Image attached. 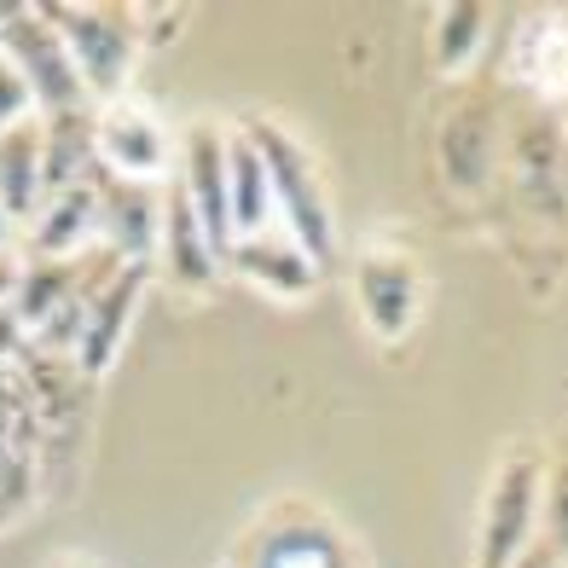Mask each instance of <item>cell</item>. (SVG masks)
<instances>
[{
    "label": "cell",
    "mask_w": 568,
    "mask_h": 568,
    "mask_svg": "<svg viewBox=\"0 0 568 568\" xmlns=\"http://www.w3.org/2000/svg\"><path fill=\"white\" fill-rule=\"evenodd\" d=\"M244 134L255 140V151H262V163H267L278 226L291 232L307 262L325 273L331 262H337V221H331V197H325V174L314 163V151H307L291 128L262 122V116L244 122Z\"/></svg>",
    "instance_id": "obj_1"
},
{
    "label": "cell",
    "mask_w": 568,
    "mask_h": 568,
    "mask_svg": "<svg viewBox=\"0 0 568 568\" xmlns=\"http://www.w3.org/2000/svg\"><path fill=\"white\" fill-rule=\"evenodd\" d=\"M539 505H546V458L534 447L499 453L476 516V568H510L539 539Z\"/></svg>",
    "instance_id": "obj_2"
},
{
    "label": "cell",
    "mask_w": 568,
    "mask_h": 568,
    "mask_svg": "<svg viewBox=\"0 0 568 568\" xmlns=\"http://www.w3.org/2000/svg\"><path fill=\"white\" fill-rule=\"evenodd\" d=\"M53 30L70 47V64L82 75V93L93 99H122L128 75L140 64V30L134 7H47Z\"/></svg>",
    "instance_id": "obj_3"
},
{
    "label": "cell",
    "mask_w": 568,
    "mask_h": 568,
    "mask_svg": "<svg viewBox=\"0 0 568 568\" xmlns=\"http://www.w3.org/2000/svg\"><path fill=\"white\" fill-rule=\"evenodd\" d=\"M180 145L169 134V122L145 105V99H111L93 111V169L111 180H134V186H158L174 180Z\"/></svg>",
    "instance_id": "obj_4"
},
{
    "label": "cell",
    "mask_w": 568,
    "mask_h": 568,
    "mask_svg": "<svg viewBox=\"0 0 568 568\" xmlns=\"http://www.w3.org/2000/svg\"><path fill=\"white\" fill-rule=\"evenodd\" d=\"M0 53H7L18 64V75L30 82L41 116H59V111H82L88 105L82 75H75L70 47L53 30L47 7H0Z\"/></svg>",
    "instance_id": "obj_5"
},
{
    "label": "cell",
    "mask_w": 568,
    "mask_h": 568,
    "mask_svg": "<svg viewBox=\"0 0 568 568\" xmlns=\"http://www.w3.org/2000/svg\"><path fill=\"white\" fill-rule=\"evenodd\" d=\"M354 296H359V320H366L377 343L412 337L418 307H424V267L412 255V244L389 239V232L372 239L354 262Z\"/></svg>",
    "instance_id": "obj_6"
},
{
    "label": "cell",
    "mask_w": 568,
    "mask_h": 568,
    "mask_svg": "<svg viewBox=\"0 0 568 568\" xmlns=\"http://www.w3.org/2000/svg\"><path fill=\"white\" fill-rule=\"evenodd\" d=\"M505 174H510L516 197H523L539 221H551L568 203V151H562L557 111L528 105V116L516 122L510 140H505Z\"/></svg>",
    "instance_id": "obj_7"
},
{
    "label": "cell",
    "mask_w": 568,
    "mask_h": 568,
    "mask_svg": "<svg viewBox=\"0 0 568 568\" xmlns=\"http://www.w3.org/2000/svg\"><path fill=\"white\" fill-rule=\"evenodd\" d=\"M174 186L180 197L192 203V215L203 226V239L215 244V255L226 262L239 232H232V210H226V128L221 122H192L186 140H180V158H174Z\"/></svg>",
    "instance_id": "obj_8"
},
{
    "label": "cell",
    "mask_w": 568,
    "mask_h": 568,
    "mask_svg": "<svg viewBox=\"0 0 568 568\" xmlns=\"http://www.w3.org/2000/svg\"><path fill=\"white\" fill-rule=\"evenodd\" d=\"M505 151L499 134V116H494V99L476 93V88H458L453 93V116L442 122V169H447V186L453 192H481L494 180V163Z\"/></svg>",
    "instance_id": "obj_9"
},
{
    "label": "cell",
    "mask_w": 568,
    "mask_h": 568,
    "mask_svg": "<svg viewBox=\"0 0 568 568\" xmlns=\"http://www.w3.org/2000/svg\"><path fill=\"white\" fill-rule=\"evenodd\" d=\"M510 82L523 88L534 105H568V12H528L516 18L510 36Z\"/></svg>",
    "instance_id": "obj_10"
},
{
    "label": "cell",
    "mask_w": 568,
    "mask_h": 568,
    "mask_svg": "<svg viewBox=\"0 0 568 568\" xmlns=\"http://www.w3.org/2000/svg\"><path fill=\"white\" fill-rule=\"evenodd\" d=\"M145 278H151V262H122V267L93 291L88 320H82V337H75V348H70V366L82 372V377H99V372L116 359L128 325H134V307H140V296H145Z\"/></svg>",
    "instance_id": "obj_11"
},
{
    "label": "cell",
    "mask_w": 568,
    "mask_h": 568,
    "mask_svg": "<svg viewBox=\"0 0 568 568\" xmlns=\"http://www.w3.org/2000/svg\"><path fill=\"white\" fill-rule=\"evenodd\" d=\"M226 267L239 273V278H250L255 291L273 296V302H307V296H314V284L325 278V273H320L314 262H307L302 244H296L278 221H273L267 232H250V239L232 244Z\"/></svg>",
    "instance_id": "obj_12"
},
{
    "label": "cell",
    "mask_w": 568,
    "mask_h": 568,
    "mask_svg": "<svg viewBox=\"0 0 568 568\" xmlns=\"http://www.w3.org/2000/svg\"><path fill=\"white\" fill-rule=\"evenodd\" d=\"M158 262H163V273H169L174 291H186V296L215 291V278L226 273V262L215 255V244L203 239V226H197V215H192V203L180 197L174 180L163 186V215H158Z\"/></svg>",
    "instance_id": "obj_13"
},
{
    "label": "cell",
    "mask_w": 568,
    "mask_h": 568,
    "mask_svg": "<svg viewBox=\"0 0 568 568\" xmlns=\"http://www.w3.org/2000/svg\"><path fill=\"white\" fill-rule=\"evenodd\" d=\"M99 180V239L116 262H151L158 255V215H163V197L151 186H134V180H111V174H93Z\"/></svg>",
    "instance_id": "obj_14"
},
{
    "label": "cell",
    "mask_w": 568,
    "mask_h": 568,
    "mask_svg": "<svg viewBox=\"0 0 568 568\" xmlns=\"http://www.w3.org/2000/svg\"><path fill=\"white\" fill-rule=\"evenodd\" d=\"M93 239H99V180H82V186H70V192L41 197V210L30 221L36 255H59V262L64 255H88Z\"/></svg>",
    "instance_id": "obj_15"
},
{
    "label": "cell",
    "mask_w": 568,
    "mask_h": 568,
    "mask_svg": "<svg viewBox=\"0 0 568 568\" xmlns=\"http://www.w3.org/2000/svg\"><path fill=\"white\" fill-rule=\"evenodd\" d=\"M226 210H232V232L250 239V232H267L278 215H273V180H267V163L255 140L239 128H226Z\"/></svg>",
    "instance_id": "obj_16"
},
{
    "label": "cell",
    "mask_w": 568,
    "mask_h": 568,
    "mask_svg": "<svg viewBox=\"0 0 568 568\" xmlns=\"http://www.w3.org/2000/svg\"><path fill=\"white\" fill-rule=\"evenodd\" d=\"M41 145H47L41 111L0 134V210L12 221H36L41 210Z\"/></svg>",
    "instance_id": "obj_17"
},
{
    "label": "cell",
    "mask_w": 568,
    "mask_h": 568,
    "mask_svg": "<svg viewBox=\"0 0 568 568\" xmlns=\"http://www.w3.org/2000/svg\"><path fill=\"white\" fill-rule=\"evenodd\" d=\"M47 128V145H41V197L70 192L93 180V111H59V116H41Z\"/></svg>",
    "instance_id": "obj_18"
},
{
    "label": "cell",
    "mask_w": 568,
    "mask_h": 568,
    "mask_svg": "<svg viewBox=\"0 0 568 568\" xmlns=\"http://www.w3.org/2000/svg\"><path fill=\"white\" fill-rule=\"evenodd\" d=\"M487 23H494V12L470 7V0H458V7H435V36H429L435 70H442V75H464V70H470L476 53L487 47Z\"/></svg>",
    "instance_id": "obj_19"
},
{
    "label": "cell",
    "mask_w": 568,
    "mask_h": 568,
    "mask_svg": "<svg viewBox=\"0 0 568 568\" xmlns=\"http://www.w3.org/2000/svg\"><path fill=\"white\" fill-rule=\"evenodd\" d=\"M250 568H343V551H337L331 534H320L314 523H302V528H278L267 546H255Z\"/></svg>",
    "instance_id": "obj_20"
},
{
    "label": "cell",
    "mask_w": 568,
    "mask_h": 568,
    "mask_svg": "<svg viewBox=\"0 0 568 568\" xmlns=\"http://www.w3.org/2000/svg\"><path fill=\"white\" fill-rule=\"evenodd\" d=\"M539 523H546L551 551L562 557V551H568V464L546 470V505H539Z\"/></svg>",
    "instance_id": "obj_21"
},
{
    "label": "cell",
    "mask_w": 568,
    "mask_h": 568,
    "mask_svg": "<svg viewBox=\"0 0 568 568\" xmlns=\"http://www.w3.org/2000/svg\"><path fill=\"white\" fill-rule=\"evenodd\" d=\"M23 116H36V93H30V82L18 75V64L0 53V134H7L12 122H23Z\"/></svg>",
    "instance_id": "obj_22"
},
{
    "label": "cell",
    "mask_w": 568,
    "mask_h": 568,
    "mask_svg": "<svg viewBox=\"0 0 568 568\" xmlns=\"http://www.w3.org/2000/svg\"><path fill=\"white\" fill-rule=\"evenodd\" d=\"M510 568H557V551H551V539H546V534H539V539H528V551L516 557Z\"/></svg>",
    "instance_id": "obj_23"
},
{
    "label": "cell",
    "mask_w": 568,
    "mask_h": 568,
    "mask_svg": "<svg viewBox=\"0 0 568 568\" xmlns=\"http://www.w3.org/2000/svg\"><path fill=\"white\" fill-rule=\"evenodd\" d=\"M12 291H18V262L0 255V307H12Z\"/></svg>",
    "instance_id": "obj_24"
},
{
    "label": "cell",
    "mask_w": 568,
    "mask_h": 568,
    "mask_svg": "<svg viewBox=\"0 0 568 568\" xmlns=\"http://www.w3.org/2000/svg\"><path fill=\"white\" fill-rule=\"evenodd\" d=\"M7 232H12V215H7V210H0V244H7Z\"/></svg>",
    "instance_id": "obj_25"
},
{
    "label": "cell",
    "mask_w": 568,
    "mask_h": 568,
    "mask_svg": "<svg viewBox=\"0 0 568 568\" xmlns=\"http://www.w3.org/2000/svg\"><path fill=\"white\" fill-rule=\"evenodd\" d=\"M59 568H93V562H82V557H64Z\"/></svg>",
    "instance_id": "obj_26"
},
{
    "label": "cell",
    "mask_w": 568,
    "mask_h": 568,
    "mask_svg": "<svg viewBox=\"0 0 568 568\" xmlns=\"http://www.w3.org/2000/svg\"><path fill=\"white\" fill-rule=\"evenodd\" d=\"M562 151H568V145H562Z\"/></svg>",
    "instance_id": "obj_27"
}]
</instances>
